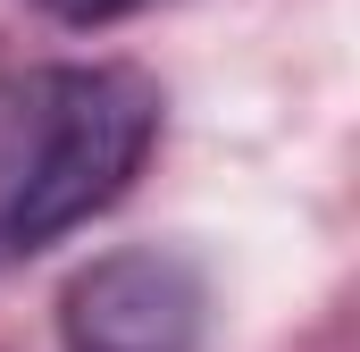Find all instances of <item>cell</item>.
I'll list each match as a JSON object with an SVG mask.
<instances>
[{
    "mask_svg": "<svg viewBox=\"0 0 360 352\" xmlns=\"http://www.w3.org/2000/svg\"><path fill=\"white\" fill-rule=\"evenodd\" d=\"M160 84L134 59L42 68L0 109V268L101 218L160 143Z\"/></svg>",
    "mask_w": 360,
    "mask_h": 352,
    "instance_id": "6da1fadb",
    "label": "cell"
},
{
    "mask_svg": "<svg viewBox=\"0 0 360 352\" xmlns=\"http://www.w3.org/2000/svg\"><path fill=\"white\" fill-rule=\"evenodd\" d=\"M201 336H210V277L176 244L101 252L59 294L68 352H201Z\"/></svg>",
    "mask_w": 360,
    "mask_h": 352,
    "instance_id": "7a4b0ae2",
    "label": "cell"
},
{
    "mask_svg": "<svg viewBox=\"0 0 360 352\" xmlns=\"http://www.w3.org/2000/svg\"><path fill=\"white\" fill-rule=\"evenodd\" d=\"M42 17H59V25H117V17H134V8H151V0H34Z\"/></svg>",
    "mask_w": 360,
    "mask_h": 352,
    "instance_id": "3957f363",
    "label": "cell"
}]
</instances>
